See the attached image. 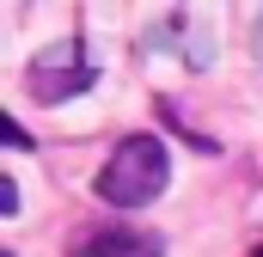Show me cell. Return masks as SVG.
Listing matches in <instances>:
<instances>
[{
    "label": "cell",
    "mask_w": 263,
    "mask_h": 257,
    "mask_svg": "<svg viewBox=\"0 0 263 257\" xmlns=\"http://www.w3.org/2000/svg\"><path fill=\"white\" fill-rule=\"evenodd\" d=\"M165 178H172L165 141H159V135H129V141L104 159V172H98V196H104L110 208H147L153 196L165 190Z\"/></svg>",
    "instance_id": "cell-1"
},
{
    "label": "cell",
    "mask_w": 263,
    "mask_h": 257,
    "mask_svg": "<svg viewBox=\"0 0 263 257\" xmlns=\"http://www.w3.org/2000/svg\"><path fill=\"white\" fill-rule=\"evenodd\" d=\"M31 98H43V104H62V98H73V92H86L92 80H98V67H92V56H86V43L80 37H62V43H49L37 62H31Z\"/></svg>",
    "instance_id": "cell-2"
},
{
    "label": "cell",
    "mask_w": 263,
    "mask_h": 257,
    "mask_svg": "<svg viewBox=\"0 0 263 257\" xmlns=\"http://www.w3.org/2000/svg\"><path fill=\"white\" fill-rule=\"evenodd\" d=\"M73 257H165L159 233H135V227H104L92 239H80Z\"/></svg>",
    "instance_id": "cell-3"
},
{
    "label": "cell",
    "mask_w": 263,
    "mask_h": 257,
    "mask_svg": "<svg viewBox=\"0 0 263 257\" xmlns=\"http://www.w3.org/2000/svg\"><path fill=\"white\" fill-rule=\"evenodd\" d=\"M257 257H263V245H257Z\"/></svg>",
    "instance_id": "cell-4"
}]
</instances>
